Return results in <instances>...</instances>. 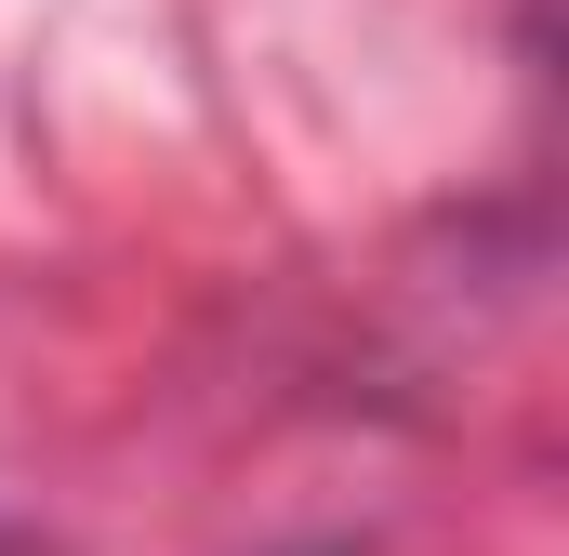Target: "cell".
<instances>
[{
	"instance_id": "6da1fadb",
	"label": "cell",
	"mask_w": 569,
	"mask_h": 556,
	"mask_svg": "<svg viewBox=\"0 0 569 556\" xmlns=\"http://www.w3.org/2000/svg\"><path fill=\"white\" fill-rule=\"evenodd\" d=\"M318 556H345V544H318Z\"/></svg>"
}]
</instances>
